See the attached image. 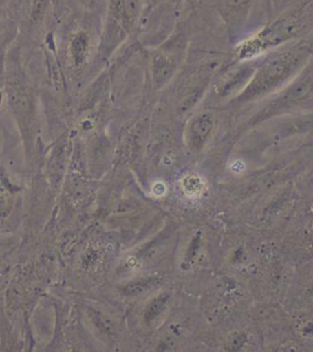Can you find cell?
I'll list each match as a JSON object with an SVG mask.
<instances>
[{"label": "cell", "mask_w": 313, "mask_h": 352, "mask_svg": "<svg viewBox=\"0 0 313 352\" xmlns=\"http://www.w3.org/2000/svg\"><path fill=\"white\" fill-rule=\"evenodd\" d=\"M310 54L311 50L305 43L275 52L253 72L251 80L237 96V102L246 103L274 92L300 72Z\"/></svg>", "instance_id": "obj_1"}, {"label": "cell", "mask_w": 313, "mask_h": 352, "mask_svg": "<svg viewBox=\"0 0 313 352\" xmlns=\"http://www.w3.org/2000/svg\"><path fill=\"white\" fill-rule=\"evenodd\" d=\"M312 19L313 0L303 1L270 23L268 28L256 33L251 38L244 41L237 48L239 59H253L267 50L281 47L286 41L294 38L301 32Z\"/></svg>", "instance_id": "obj_2"}, {"label": "cell", "mask_w": 313, "mask_h": 352, "mask_svg": "<svg viewBox=\"0 0 313 352\" xmlns=\"http://www.w3.org/2000/svg\"><path fill=\"white\" fill-rule=\"evenodd\" d=\"M142 0H108L105 31L98 44L100 54H109L136 26Z\"/></svg>", "instance_id": "obj_3"}, {"label": "cell", "mask_w": 313, "mask_h": 352, "mask_svg": "<svg viewBox=\"0 0 313 352\" xmlns=\"http://www.w3.org/2000/svg\"><path fill=\"white\" fill-rule=\"evenodd\" d=\"M98 44L94 30L78 23L66 34L64 41L66 59L72 67L83 69L92 58L94 50H98Z\"/></svg>", "instance_id": "obj_4"}, {"label": "cell", "mask_w": 313, "mask_h": 352, "mask_svg": "<svg viewBox=\"0 0 313 352\" xmlns=\"http://www.w3.org/2000/svg\"><path fill=\"white\" fill-rule=\"evenodd\" d=\"M215 129L212 113H201L188 121L185 129V142L191 152L198 153L207 146Z\"/></svg>", "instance_id": "obj_5"}, {"label": "cell", "mask_w": 313, "mask_h": 352, "mask_svg": "<svg viewBox=\"0 0 313 352\" xmlns=\"http://www.w3.org/2000/svg\"><path fill=\"white\" fill-rule=\"evenodd\" d=\"M9 104L19 125L25 131L31 132L34 121L33 97L22 83H12L9 87Z\"/></svg>", "instance_id": "obj_6"}, {"label": "cell", "mask_w": 313, "mask_h": 352, "mask_svg": "<svg viewBox=\"0 0 313 352\" xmlns=\"http://www.w3.org/2000/svg\"><path fill=\"white\" fill-rule=\"evenodd\" d=\"M151 67H152L154 86L155 88H160L163 87L165 83L171 81L176 70V64L174 59H171L169 55L155 52L152 54Z\"/></svg>", "instance_id": "obj_7"}, {"label": "cell", "mask_w": 313, "mask_h": 352, "mask_svg": "<svg viewBox=\"0 0 313 352\" xmlns=\"http://www.w3.org/2000/svg\"><path fill=\"white\" fill-rule=\"evenodd\" d=\"M169 300H171V295L168 292L158 294L157 296H154L147 303V306L144 307V311H143L144 323L151 325V327H153L155 323H160V319L163 318V316L168 311Z\"/></svg>", "instance_id": "obj_8"}, {"label": "cell", "mask_w": 313, "mask_h": 352, "mask_svg": "<svg viewBox=\"0 0 313 352\" xmlns=\"http://www.w3.org/2000/svg\"><path fill=\"white\" fill-rule=\"evenodd\" d=\"M160 284V279L157 276H143V278H138L131 283H129L124 289L122 292L127 296H140L144 292L152 290L154 286Z\"/></svg>", "instance_id": "obj_9"}, {"label": "cell", "mask_w": 313, "mask_h": 352, "mask_svg": "<svg viewBox=\"0 0 313 352\" xmlns=\"http://www.w3.org/2000/svg\"><path fill=\"white\" fill-rule=\"evenodd\" d=\"M12 207V192L3 177H0V223L6 219Z\"/></svg>", "instance_id": "obj_10"}, {"label": "cell", "mask_w": 313, "mask_h": 352, "mask_svg": "<svg viewBox=\"0 0 313 352\" xmlns=\"http://www.w3.org/2000/svg\"><path fill=\"white\" fill-rule=\"evenodd\" d=\"M182 187L188 196H197L199 193H202V188H204L202 179L197 177V175H188L182 182Z\"/></svg>", "instance_id": "obj_11"}, {"label": "cell", "mask_w": 313, "mask_h": 352, "mask_svg": "<svg viewBox=\"0 0 313 352\" xmlns=\"http://www.w3.org/2000/svg\"><path fill=\"white\" fill-rule=\"evenodd\" d=\"M77 4L80 6H83L85 9H92L94 6H97L100 0H75Z\"/></svg>", "instance_id": "obj_12"}]
</instances>
